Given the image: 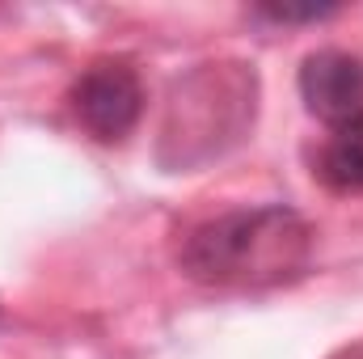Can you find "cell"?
I'll return each instance as SVG.
<instances>
[{
    "instance_id": "6da1fadb",
    "label": "cell",
    "mask_w": 363,
    "mask_h": 359,
    "mask_svg": "<svg viewBox=\"0 0 363 359\" xmlns=\"http://www.w3.org/2000/svg\"><path fill=\"white\" fill-rule=\"evenodd\" d=\"M313 258V233L300 211L267 203L237 207L199 224L182 241V270L207 287H274L300 279Z\"/></svg>"
},
{
    "instance_id": "7a4b0ae2",
    "label": "cell",
    "mask_w": 363,
    "mask_h": 359,
    "mask_svg": "<svg viewBox=\"0 0 363 359\" xmlns=\"http://www.w3.org/2000/svg\"><path fill=\"white\" fill-rule=\"evenodd\" d=\"M72 106H77V118L89 127L97 140L114 144V140H123L140 123V114H144V85H140L131 64L106 60V64H93L89 72L77 81Z\"/></svg>"
},
{
    "instance_id": "3957f363",
    "label": "cell",
    "mask_w": 363,
    "mask_h": 359,
    "mask_svg": "<svg viewBox=\"0 0 363 359\" xmlns=\"http://www.w3.org/2000/svg\"><path fill=\"white\" fill-rule=\"evenodd\" d=\"M300 97L308 114L325 123H347L363 110V60L347 51H313L300 64Z\"/></svg>"
},
{
    "instance_id": "277c9868",
    "label": "cell",
    "mask_w": 363,
    "mask_h": 359,
    "mask_svg": "<svg viewBox=\"0 0 363 359\" xmlns=\"http://www.w3.org/2000/svg\"><path fill=\"white\" fill-rule=\"evenodd\" d=\"M321 178L334 190H363V110L334 127L321 153Z\"/></svg>"
},
{
    "instance_id": "5b68a950",
    "label": "cell",
    "mask_w": 363,
    "mask_h": 359,
    "mask_svg": "<svg viewBox=\"0 0 363 359\" xmlns=\"http://www.w3.org/2000/svg\"><path fill=\"white\" fill-rule=\"evenodd\" d=\"M262 17H271V21H325V17H334L338 9H287V4H267V9H258Z\"/></svg>"
}]
</instances>
